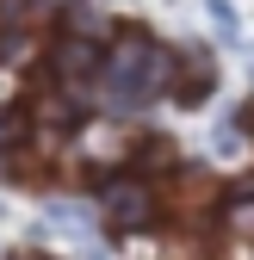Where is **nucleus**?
Masks as SVG:
<instances>
[{"mask_svg": "<svg viewBox=\"0 0 254 260\" xmlns=\"http://www.w3.org/2000/svg\"><path fill=\"white\" fill-rule=\"evenodd\" d=\"M100 217H106L112 236H143V230H155V217H162V199H155V186L143 174H106Z\"/></svg>", "mask_w": 254, "mask_h": 260, "instance_id": "1", "label": "nucleus"}, {"mask_svg": "<svg viewBox=\"0 0 254 260\" xmlns=\"http://www.w3.org/2000/svg\"><path fill=\"white\" fill-rule=\"evenodd\" d=\"M100 62H106L100 38H81V31H69V38H56V44H50V75H56L62 93H75L81 106H87V93L100 87Z\"/></svg>", "mask_w": 254, "mask_h": 260, "instance_id": "2", "label": "nucleus"}, {"mask_svg": "<svg viewBox=\"0 0 254 260\" xmlns=\"http://www.w3.org/2000/svg\"><path fill=\"white\" fill-rule=\"evenodd\" d=\"M211 87H217V62H211V50H199V44L174 50V100H180V106H205Z\"/></svg>", "mask_w": 254, "mask_h": 260, "instance_id": "3", "label": "nucleus"}, {"mask_svg": "<svg viewBox=\"0 0 254 260\" xmlns=\"http://www.w3.org/2000/svg\"><path fill=\"white\" fill-rule=\"evenodd\" d=\"M131 155V143H124V130H87L81 137V168H118V161Z\"/></svg>", "mask_w": 254, "mask_h": 260, "instance_id": "4", "label": "nucleus"}, {"mask_svg": "<svg viewBox=\"0 0 254 260\" xmlns=\"http://www.w3.org/2000/svg\"><path fill=\"white\" fill-rule=\"evenodd\" d=\"M224 236H236V242L254 248V192H236V199L224 205Z\"/></svg>", "mask_w": 254, "mask_h": 260, "instance_id": "5", "label": "nucleus"}, {"mask_svg": "<svg viewBox=\"0 0 254 260\" xmlns=\"http://www.w3.org/2000/svg\"><path fill=\"white\" fill-rule=\"evenodd\" d=\"M174 199H180V211H186V217H205V211L217 205V186L193 174V180H180V186H174Z\"/></svg>", "mask_w": 254, "mask_h": 260, "instance_id": "6", "label": "nucleus"}, {"mask_svg": "<svg viewBox=\"0 0 254 260\" xmlns=\"http://www.w3.org/2000/svg\"><path fill=\"white\" fill-rule=\"evenodd\" d=\"M50 223H62V230L87 236V230H93V211H87L81 199H50Z\"/></svg>", "mask_w": 254, "mask_h": 260, "instance_id": "7", "label": "nucleus"}, {"mask_svg": "<svg viewBox=\"0 0 254 260\" xmlns=\"http://www.w3.org/2000/svg\"><path fill=\"white\" fill-rule=\"evenodd\" d=\"M211 25H217V38H242V19H236V7H230V0H211Z\"/></svg>", "mask_w": 254, "mask_h": 260, "instance_id": "8", "label": "nucleus"}, {"mask_svg": "<svg viewBox=\"0 0 254 260\" xmlns=\"http://www.w3.org/2000/svg\"><path fill=\"white\" fill-rule=\"evenodd\" d=\"M211 149H217V155H242V149H248V137H242L236 124H217V130H211Z\"/></svg>", "mask_w": 254, "mask_h": 260, "instance_id": "9", "label": "nucleus"}, {"mask_svg": "<svg viewBox=\"0 0 254 260\" xmlns=\"http://www.w3.org/2000/svg\"><path fill=\"white\" fill-rule=\"evenodd\" d=\"M87 260H112V254H106V248H87Z\"/></svg>", "mask_w": 254, "mask_h": 260, "instance_id": "10", "label": "nucleus"}]
</instances>
